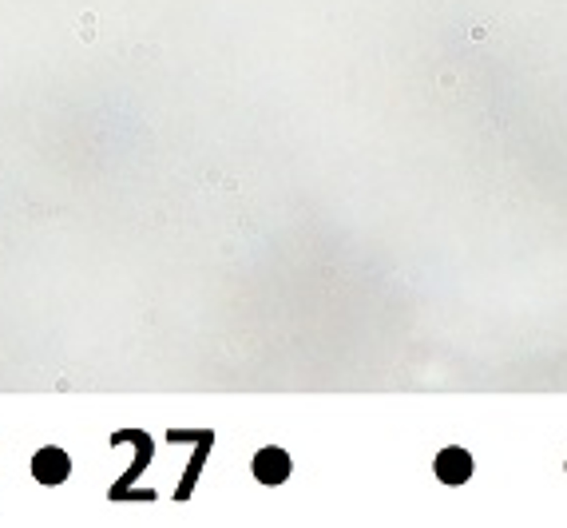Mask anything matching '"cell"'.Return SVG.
I'll use <instances>...</instances> for the list:
<instances>
[{"mask_svg":"<svg viewBox=\"0 0 567 528\" xmlns=\"http://www.w3.org/2000/svg\"><path fill=\"white\" fill-rule=\"evenodd\" d=\"M254 477L262 481V485H282L286 477H290V453L286 449H278V445H266V449H258L254 453Z\"/></svg>","mask_w":567,"mask_h":528,"instance_id":"cell-1","label":"cell"},{"mask_svg":"<svg viewBox=\"0 0 567 528\" xmlns=\"http://www.w3.org/2000/svg\"><path fill=\"white\" fill-rule=\"evenodd\" d=\"M432 473H436L444 485H464V481L472 477V457H468L464 449L449 445V449H440V453H436V461H432Z\"/></svg>","mask_w":567,"mask_h":528,"instance_id":"cell-2","label":"cell"},{"mask_svg":"<svg viewBox=\"0 0 567 528\" xmlns=\"http://www.w3.org/2000/svg\"><path fill=\"white\" fill-rule=\"evenodd\" d=\"M68 473H72V461H68L64 449H56V445H48V449H40L32 457V477L44 481V485H59Z\"/></svg>","mask_w":567,"mask_h":528,"instance_id":"cell-3","label":"cell"}]
</instances>
